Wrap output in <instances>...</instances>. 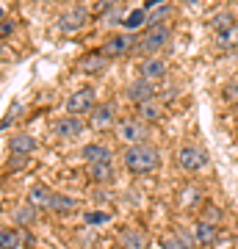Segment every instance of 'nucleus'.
<instances>
[{
  "label": "nucleus",
  "instance_id": "obj_12",
  "mask_svg": "<svg viewBox=\"0 0 238 249\" xmlns=\"http://www.w3.org/2000/svg\"><path fill=\"white\" fill-rule=\"evenodd\" d=\"M103 70H106V55L100 53V50L83 55L78 61V72H83V75H100Z\"/></svg>",
  "mask_w": 238,
  "mask_h": 249
},
{
  "label": "nucleus",
  "instance_id": "obj_10",
  "mask_svg": "<svg viewBox=\"0 0 238 249\" xmlns=\"http://www.w3.org/2000/svg\"><path fill=\"white\" fill-rule=\"evenodd\" d=\"M9 152L14 155V158H28V155H34V152H36V139H34V136H28V133L11 136Z\"/></svg>",
  "mask_w": 238,
  "mask_h": 249
},
{
  "label": "nucleus",
  "instance_id": "obj_32",
  "mask_svg": "<svg viewBox=\"0 0 238 249\" xmlns=\"http://www.w3.org/2000/svg\"><path fill=\"white\" fill-rule=\"evenodd\" d=\"M216 219H219V208L208 205V208H205V222H213V224H216Z\"/></svg>",
  "mask_w": 238,
  "mask_h": 249
},
{
  "label": "nucleus",
  "instance_id": "obj_25",
  "mask_svg": "<svg viewBox=\"0 0 238 249\" xmlns=\"http://www.w3.org/2000/svg\"><path fill=\"white\" fill-rule=\"evenodd\" d=\"M83 222H86L89 227H106V224L111 222V216H108L106 211H89V213H83Z\"/></svg>",
  "mask_w": 238,
  "mask_h": 249
},
{
  "label": "nucleus",
  "instance_id": "obj_11",
  "mask_svg": "<svg viewBox=\"0 0 238 249\" xmlns=\"http://www.w3.org/2000/svg\"><path fill=\"white\" fill-rule=\"evenodd\" d=\"M114 124V108L111 106H97L89 114V127L92 130H108Z\"/></svg>",
  "mask_w": 238,
  "mask_h": 249
},
{
  "label": "nucleus",
  "instance_id": "obj_9",
  "mask_svg": "<svg viewBox=\"0 0 238 249\" xmlns=\"http://www.w3.org/2000/svg\"><path fill=\"white\" fill-rule=\"evenodd\" d=\"M128 97L141 106V103H147V100H155V86H152V80L141 78V80H133L130 86H128Z\"/></svg>",
  "mask_w": 238,
  "mask_h": 249
},
{
  "label": "nucleus",
  "instance_id": "obj_27",
  "mask_svg": "<svg viewBox=\"0 0 238 249\" xmlns=\"http://www.w3.org/2000/svg\"><path fill=\"white\" fill-rule=\"evenodd\" d=\"M144 22H147V9H136V11H130V14H128L125 28H128V31H133V28L144 25Z\"/></svg>",
  "mask_w": 238,
  "mask_h": 249
},
{
  "label": "nucleus",
  "instance_id": "obj_24",
  "mask_svg": "<svg viewBox=\"0 0 238 249\" xmlns=\"http://www.w3.org/2000/svg\"><path fill=\"white\" fill-rule=\"evenodd\" d=\"M0 249H19V232L3 227L0 230Z\"/></svg>",
  "mask_w": 238,
  "mask_h": 249
},
{
  "label": "nucleus",
  "instance_id": "obj_2",
  "mask_svg": "<svg viewBox=\"0 0 238 249\" xmlns=\"http://www.w3.org/2000/svg\"><path fill=\"white\" fill-rule=\"evenodd\" d=\"M177 163L185 172H200L208 166V152L202 147H197V144H183L180 152H177Z\"/></svg>",
  "mask_w": 238,
  "mask_h": 249
},
{
  "label": "nucleus",
  "instance_id": "obj_4",
  "mask_svg": "<svg viewBox=\"0 0 238 249\" xmlns=\"http://www.w3.org/2000/svg\"><path fill=\"white\" fill-rule=\"evenodd\" d=\"M64 108H67V114L70 116H83V114H92L94 111V89H80L75 91V94H70L67 97V103H64Z\"/></svg>",
  "mask_w": 238,
  "mask_h": 249
},
{
  "label": "nucleus",
  "instance_id": "obj_21",
  "mask_svg": "<svg viewBox=\"0 0 238 249\" xmlns=\"http://www.w3.org/2000/svg\"><path fill=\"white\" fill-rule=\"evenodd\" d=\"M216 45L221 47V50H233V47H238V25L227 28V31H221V34H216Z\"/></svg>",
  "mask_w": 238,
  "mask_h": 249
},
{
  "label": "nucleus",
  "instance_id": "obj_15",
  "mask_svg": "<svg viewBox=\"0 0 238 249\" xmlns=\"http://www.w3.org/2000/svg\"><path fill=\"white\" fill-rule=\"evenodd\" d=\"M50 199H53V191L42 183L31 186V191H28V205H34V208H50Z\"/></svg>",
  "mask_w": 238,
  "mask_h": 249
},
{
  "label": "nucleus",
  "instance_id": "obj_22",
  "mask_svg": "<svg viewBox=\"0 0 238 249\" xmlns=\"http://www.w3.org/2000/svg\"><path fill=\"white\" fill-rule=\"evenodd\" d=\"M200 202H202V191L197 186H188V188L180 191V205H183V208H197Z\"/></svg>",
  "mask_w": 238,
  "mask_h": 249
},
{
  "label": "nucleus",
  "instance_id": "obj_18",
  "mask_svg": "<svg viewBox=\"0 0 238 249\" xmlns=\"http://www.w3.org/2000/svg\"><path fill=\"white\" fill-rule=\"evenodd\" d=\"M119 244H122V249H147V235L141 230H122Z\"/></svg>",
  "mask_w": 238,
  "mask_h": 249
},
{
  "label": "nucleus",
  "instance_id": "obj_14",
  "mask_svg": "<svg viewBox=\"0 0 238 249\" xmlns=\"http://www.w3.org/2000/svg\"><path fill=\"white\" fill-rule=\"evenodd\" d=\"M139 72H141V78L158 80V78H164V75H166V61H161V58H141Z\"/></svg>",
  "mask_w": 238,
  "mask_h": 249
},
{
  "label": "nucleus",
  "instance_id": "obj_28",
  "mask_svg": "<svg viewBox=\"0 0 238 249\" xmlns=\"http://www.w3.org/2000/svg\"><path fill=\"white\" fill-rule=\"evenodd\" d=\"M161 247L164 249H191L180 235H164V238H161Z\"/></svg>",
  "mask_w": 238,
  "mask_h": 249
},
{
  "label": "nucleus",
  "instance_id": "obj_19",
  "mask_svg": "<svg viewBox=\"0 0 238 249\" xmlns=\"http://www.w3.org/2000/svg\"><path fill=\"white\" fill-rule=\"evenodd\" d=\"M83 158H86V163H103V160H111V152L103 144H86L83 147Z\"/></svg>",
  "mask_w": 238,
  "mask_h": 249
},
{
  "label": "nucleus",
  "instance_id": "obj_20",
  "mask_svg": "<svg viewBox=\"0 0 238 249\" xmlns=\"http://www.w3.org/2000/svg\"><path fill=\"white\" fill-rule=\"evenodd\" d=\"M236 25V17H233V11H216L211 17V28L216 31V34H221V31H227V28Z\"/></svg>",
  "mask_w": 238,
  "mask_h": 249
},
{
  "label": "nucleus",
  "instance_id": "obj_7",
  "mask_svg": "<svg viewBox=\"0 0 238 249\" xmlns=\"http://www.w3.org/2000/svg\"><path fill=\"white\" fill-rule=\"evenodd\" d=\"M55 136H61V139H75V136H80L83 130H86V124H83V119L80 116H61V119H55L53 124Z\"/></svg>",
  "mask_w": 238,
  "mask_h": 249
},
{
  "label": "nucleus",
  "instance_id": "obj_16",
  "mask_svg": "<svg viewBox=\"0 0 238 249\" xmlns=\"http://www.w3.org/2000/svg\"><path fill=\"white\" fill-rule=\"evenodd\" d=\"M136 114H139L141 122H158L161 114H164V106H161L158 100H147V103L136 106Z\"/></svg>",
  "mask_w": 238,
  "mask_h": 249
},
{
  "label": "nucleus",
  "instance_id": "obj_23",
  "mask_svg": "<svg viewBox=\"0 0 238 249\" xmlns=\"http://www.w3.org/2000/svg\"><path fill=\"white\" fill-rule=\"evenodd\" d=\"M50 211H58V213H67V211H75V199L64 194H53L50 199Z\"/></svg>",
  "mask_w": 238,
  "mask_h": 249
},
{
  "label": "nucleus",
  "instance_id": "obj_8",
  "mask_svg": "<svg viewBox=\"0 0 238 249\" xmlns=\"http://www.w3.org/2000/svg\"><path fill=\"white\" fill-rule=\"evenodd\" d=\"M86 19H89V11L83 6H78V9L64 11L61 19H58V28H61L64 34H75V31H80V28L86 25Z\"/></svg>",
  "mask_w": 238,
  "mask_h": 249
},
{
  "label": "nucleus",
  "instance_id": "obj_17",
  "mask_svg": "<svg viewBox=\"0 0 238 249\" xmlns=\"http://www.w3.org/2000/svg\"><path fill=\"white\" fill-rule=\"evenodd\" d=\"M89 178L94 180V183H111L114 180V166H111V160H103V163H89Z\"/></svg>",
  "mask_w": 238,
  "mask_h": 249
},
{
  "label": "nucleus",
  "instance_id": "obj_26",
  "mask_svg": "<svg viewBox=\"0 0 238 249\" xmlns=\"http://www.w3.org/2000/svg\"><path fill=\"white\" fill-rule=\"evenodd\" d=\"M14 219H17V224H22V227H25V224H34V219H36V208L25 202L22 208H17V211H14Z\"/></svg>",
  "mask_w": 238,
  "mask_h": 249
},
{
  "label": "nucleus",
  "instance_id": "obj_6",
  "mask_svg": "<svg viewBox=\"0 0 238 249\" xmlns=\"http://www.w3.org/2000/svg\"><path fill=\"white\" fill-rule=\"evenodd\" d=\"M133 47H136V39H133L130 34H116V36H111L106 45H103L100 53L106 55V58H122L125 53H130Z\"/></svg>",
  "mask_w": 238,
  "mask_h": 249
},
{
  "label": "nucleus",
  "instance_id": "obj_30",
  "mask_svg": "<svg viewBox=\"0 0 238 249\" xmlns=\"http://www.w3.org/2000/svg\"><path fill=\"white\" fill-rule=\"evenodd\" d=\"M224 100L238 103V83H227V86H224Z\"/></svg>",
  "mask_w": 238,
  "mask_h": 249
},
{
  "label": "nucleus",
  "instance_id": "obj_13",
  "mask_svg": "<svg viewBox=\"0 0 238 249\" xmlns=\"http://www.w3.org/2000/svg\"><path fill=\"white\" fill-rule=\"evenodd\" d=\"M194 238H197V244L200 247H213L216 244V238H219V230H216V224L213 222H197V227H194Z\"/></svg>",
  "mask_w": 238,
  "mask_h": 249
},
{
  "label": "nucleus",
  "instance_id": "obj_29",
  "mask_svg": "<svg viewBox=\"0 0 238 249\" xmlns=\"http://www.w3.org/2000/svg\"><path fill=\"white\" fill-rule=\"evenodd\" d=\"M116 6H122V0H97L94 9H97V14H111Z\"/></svg>",
  "mask_w": 238,
  "mask_h": 249
},
{
  "label": "nucleus",
  "instance_id": "obj_5",
  "mask_svg": "<svg viewBox=\"0 0 238 249\" xmlns=\"http://www.w3.org/2000/svg\"><path fill=\"white\" fill-rule=\"evenodd\" d=\"M144 133H147V122H141L139 116L136 119H122L119 122V130H116V136L122 139L125 144H144Z\"/></svg>",
  "mask_w": 238,
  "mask_h": 249
},
{
  "label": "nucleus",
  "instance_id": "obj_1",
  "mask_svg": "<svg viewBox=\"0 0 238 249\" xmlns=\"http://www.w3.org/2000/svg\"><path fill=\"white\" fill-rule=\"evenodd\" d=\"M125 166L133 175H150L158 169V152L150 144H133L125 150Z\"/></svg>",
  "mask_w": 238,
  "mask_h": 249
},
{
  "label": "nucleus",
  "instance_id": "obj_3",
  "mask_svg": "<svg viewBox=\"0 0 238 249\" xmlns=\"http://www.w3.org/2000/svg\"><path fill=\"white\" fill-rule=\"evenodd\" d=\"M166 42H169V28L166 25H152V28H147L144 36L136 42V50H139V53H158Z\"/></svg>",
  "mask_w": 238,
  "mask_h": 249
},
{
  "label": "nucleus",
  "instance_id": "obj_31",
  "mask_svg": "<svg viewBox=\"0 0 238 249\" xmlns=\"http://www.w3.org/2000/svg\"><path fill=\"white\" fill-rule=\"evenodd\" d=\"M0 34H3V39H9V36L14 34V19L3 17V25H0Z\"/></svg>",
  "mask_w": 238,
  "mask_h": 249
}]
</instances>
